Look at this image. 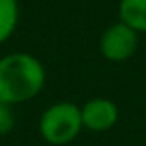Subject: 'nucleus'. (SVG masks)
<instances>
[{
	"label": "nucleus",
	"mask_w": 146,
	"mask_h": 146,
	"mask_svg": "<svg viewBox=\"0 0 146 146\" xmlns=\"http://www.w3.org/2000/svg\"><path fill=\"white\" fill-rule=\"evenodd\" d=\"M19 22V2L0 0V43L7 41Z\"/></svg>",
	"instance_id": "423d86ee"
},
{
	"label": "nucleus",
	"mask_w": 146,
	"mask_h": 146,
	"mask_svg": "<svg viewBox=\"0 0 146 146\" xmlns=\"http://www.w3.org/2000/svg\"><path fill=\"white\" fill-rule=\"evenodd\" d=\"M15 126V117L11 113V107L7 104L0 102V135H6L13 129Z\"/></svg>",
	"instance_id": "0eeeda50"
},
{
	"label": "nucleus",
	"mask_w": 146,
	"mask_h": 146,
	"mask_svg": "<svg viewBox=\"0 0 146 146\" xmlns=\"http://www.w3.org/2000/svg\"><path fill=\"white\" fill-rule=\"evenodd\" d=\"M118 120V107L107 98H93L82 107V124L91 131H107Z\"/></svg>",
	"instance_id": "20e7f679"
},
{
	"label": "nucleus",
	"mask_w": 146,
	"mask_h": 146,
	"mask_svg": "<svg viewBox=\"0 0 146 146\" xmlns=\"http://www.w3.org/2000/svg\"><path fill=\"white\" fill-rule=\"evenodd\" d=\"M82 128V107L72 102L52 104L43 113L39 122L41 137L54 146H63L74 141Z\"/></svg>",
	"instance_id": "f03ea898"
},
{
	"label": "nucleus",
	"mask_w": 146,
	"mask_h": 146,
	"mask_svg": "<svg viewBox=\"0 0 146 146\" xmlns=\"http://www.w3.org/2000/svg\"><path fill=\"white\" fill-rule=\"evenodd\" d=\"M118 17L137 33L146 32V0H120Z\"/></svg>",
	"instance_id": "39448f33"
},
{
	"label": "nucleus",
	"mask_w": 146,
	"mask_h": 146,
	"mask_svg": "<svg viewBox=\"0 0 146 146\" xmlns=\"http://www.w3.org/2000/svg\"><path fill=\"white\" fill-rule=\"evenodd\" d=\"M139 44V35L133 28L124 22H117L106 28L100 37V52L107 61L122 63L135 54Z\"/></svg>",
	"instance_id": "7ed1b4c3"
},
{
	"label": "nucleus",
	"mask_w": 146,
	"mask_h": 146,
	"mask_svg": "<svg viewBox=\"0 0 146 146\" xmlns=\"http://www.w3.org/2000/svg\"><path fill=\"white\" fill-rule=\"evenodd\" d=\"M46 72L32 54L17 52L0 59V102L13 104L28 102L43 91Z\"/></svg>",
	"instance_id": "f257e3e1"
}]
</instances>
